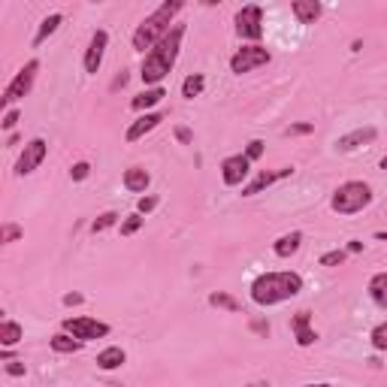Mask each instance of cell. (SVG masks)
<instances>
[{
  "label": "cell",
  "instance_id": "43",
  "mask_svg": "<svg viewBox=\"0 0 387 387\" xmlns=\"http://www.w3.org/2000/svg\"><path fill=\"white\" fill-rule=\"evenodd\" d=\"M254 330H258V333H269V324H263V321H258V324H254Z\"/></svg>",
  "mask_w": 387,
  "mask_h": 387
},
{
  "label": "cell",
  "instance_id": "16",
  "mask_svg": "<svg viewBox=\"0 0 387 387\" xmlns=\"http://www.w3.org/2000/svg\"><path fill=\"white\" fill-rule=\"evenodd\" d=\"M291 12H294V19L300 24H315L321 15H324V6H321L318 0H294Z\"/></svg>",
  "mask_w": 387,
  "mask_h": 387
},
{
  "label": "cell",
  "instance_id": "23",
  "mask_svg": "<svg viewBox=\"0 0 387 387\" xmlns=\"http://www.w3.org/2000/svg\"><path fill=\"white\" fill-rule=\"evenodd\" d=\"M21 339H24V330H21L19 321H12V318L0 321V345H3V348H12V345H19Z\"/></svg>",
  "mask_w": 387,
  "mask_h": 387
},
{
  "label": "cell",
  "instance_id": "36",
  "mask_svg": "<svg viewBox=\"0 0 387 387\" xmlns=\"http://www.w3.org/2000/svg\"><path fill=\"white\" fill-rule=\"evenodd\" d=\"M285 134L287 136H309V134H315V125H291Z\"/></svg>",
  "mask_w": 387,
  "mask_h": 387
},
{
  "label": "cell",
  "instance_id": "27",
  "mask_svg": "<svg viewBox=\"0 0 387 387\" xmlns=\"http://www.w3.org/2000/svg\"><path fill=\"white\" fill-rule=\"evenodd\" d=\"M118 224V212H103V215H97L91 221V233H103V230H109Z\"/></svg>",
  "mask_w": 387,
  "mask_h": 387
},
{
  "label": "cell",
  "instance_id": "2",
  "mask_svg": "<svg viewBox=\"0 0 387 387\" xmlns=\"http://www.w3.org/2000/svg\"><path fill=\"white\" fill-rule=\"evenodd\" d=\"M300 291H303V276L294 273V269L263 273L251 282V303L260 309H269V306H278V303L300 296Z\"/></svg>",
  "mask_w": 387,
  "mask_h": 387
},
{
  "label": "cell",
  "instance_id": "40",
  "mask_svg": "<svg viewBox=\"0 0 387 387\" xmlns=\"http://www.w3.org/2000/svg\"><path fill=\"white\" fill-rule=\"evenodd\" d=\"M345 251H348V254H360V251H363V242L351 240V242H348V249H345Z\"/></svg>",
  "mask_w": 387,
  "mask_h": 387
},
{
  "label": "cell",
  "instance_id": "17",
  "mask_svg": "<svg viewBox=\"0 0 387 387\" xmlns=\"http://www.w3.org/2000/svg\"><path fill=\"white\" fill-rule=\"evenodd\" d=\"M121 182H125V191H130V194H143V197H145L148 185H152V176H148V170H143V167H130V170H125Z\"/></svg>",
  "mask_w": 387,
  "mask_h": 387
},
{
  "label": "cell",
  "instance_id": "4",
  "mask_svg": "<svg viewBox=\"0 0 387 387\" xmlns=\"http://www.w3.org/2000/svg\"><path fill=\"white\" fill-rule=\"evenodd\" d=\"M375 200L372 188H369L366 182H360V179H351V182H342L339 188L333 191L330 197V209L336 212V215H357V212L369 209Z\"/></svg>",
  "mask_w": 387,
  "mask_h": 387
},
{
  "label": "cell",
  "instance_id": "14",
  "mask_svg": "<svg viewBox=\"0 0 387 387\" xmlns=\"http://www.w3.org/2000/svg\"><path fill=\"white\" fill-rule=\"evenodd\" d=\"M375 136H378V130L372 125H366V127L351 130V134H342L339 139H336V148H339V152H354V148H360V145L375 143Z\"/></svg>",
  "mask_w": 387,
  "mask_h": 387
},
{
  "label": "cell",
  "instance_id": "22",
  "mask_svg": "<svg viewBox=\"0 0 387 387\" xmlns=\"http://www.w3.org/2000/svg\"><path fill=\"white\" fill-rule=\"evenodd\" d=\"M48 348L57 351V354H79L82 348H85V342H79L76 336H70V333H55L52 339H48Z\"/></svg>",
  "mask_w": 387,
  "mask_h": 387
},
{
  "label": "cell",
  "instance_id": "13",
  "mask_svg": "<svg viewBox=\"0 0 387 387\" xmlns=\"http://www.w3.org/2000/svg\"><path fill=\"white\" fill-rule=\"evenodd\" d=\"M291 333L300 348H309V345L318 342V333L312 330V312H296L291 318Z\"/></svg>",
  "mask_w": 387,
  "mask_h": 387
},
{
  "label": "cell",
  "instance_id": "30",
  "mask_svg": "<svg viewBox=\"0 0 387 387\" xmlns=\"http://www.w3.org/2000/svg\"><path fill=\"white\" fill-rule=\"evenodd\" d=\"M369 342H372L375 351H387V321L384 324H378L372 333H369Z\"/></svg>",
  "mask_w": 387,
  "mask_h": 387
},
{
  "label": "cell",
  "instance_id": "18",
  "mask_svg": "<svg viewBox=\"0 0 387 387\" xmlns=\"http://www.w3.org/2000/svg\"><path fill=\"white\" fill-rule=\"evenodd\" d=\"M300 245H303V233L300 230H291V233L278 236V240L273 242V254L276 258H282V260H287V258H294V254L300 251Z\"/></svg>",
  "mask_w": 387,
  "mask_h": 387
},
{
  "label": "cell",
  "instance_id": "12",
  "mask_svg": "<svg viewBox=\"0 0 387 387\" xmlns=\"http://www.w3.org/2000/svg\"><path fill=\"white\" fill-rule=\"evenodd\" d=\"M294 176V167H278V170H260L258 176L251 179L249 185L242 188V197H254V194H263L267 188H273L276 182H282V179H291Z\"/></svg>",
  "mask_w": 387,
  "mask_h": 387
},
{
  "label": "cell",
  "instance_id": "25",
  "mask_svg": "<svg viewBox=\"0 0 387 387\" xmlns=\"http://www.w3.org/2000/svg\"><path fill=\"white\" fill-rule=\"evenodd\" d=\"M209 306L224 309V312H242V303L236 300V296H230L227 291H212L209 294Z\"/></svg>",
  "mask_w": 387,
  "mask_h": 387
},
{
  "label": "cell",
  "instance_id": "3",
  "mask_svg": "<svg viewBox=\"0 0 387 387\" xmlns=\"http://www.w3.org/2000/svg\"><path fill=\"white\" fill-rule=\"evenodd\" d=\"M182 10H185L182 0H163V3L152 15H145V19L139 21V28L134 30V48H136V52H143V55L152 52V48L172 30L176 15Z\"/></svg>",
  "mask_w": 387,
  "mask_h": 387
},
{
  "label": "cell",
  "instance_id": "35",
  "mask_svg": "<svg viewBox=\"0 0 387 387\" xmlns=\"http://www.w3.org/2000/svg\"><path fill=\"white\" fill-rule=\"evenodd\" d=\"M19 236H21L19 224H3V230H0V242H15Z\"/></svg>",
  "mask_w": 387,
  "mask_h": 387
},
{
  "label": "cell",
  "instance_id": "5",
  "mask_svg": "<svg viewBox=\"0 0 387 387\" xmlns=\"http://www.w3.org/2000/svg\"><path fill=\"white\" fill-rule=\"evenodd\" d=\"M37 73H39V61H37V57H30V61L24 64V67L12 76L10 85H6L3 97H0V106H3V109H15V103L24 100V97H28L30 91H34Z\"/></svg>",
  "mask_w": 387,
  "mask_h": 387
},
{
  "label": "cell",
  "instance_id": "39",
  "mask_svg": "<svg viewBox=\"0 0 387 387\" xmlns=\"http://www.w3.org/2000/svg\"><path fill=\"white\" fill-rule=\"evenodd\" d=\"M82 300H85L82 294H64V306H82Z\"/></svg>",
  "mask_w": 387,
  "mask_h": 387
},
{
  "label": "cell",
  "instance_id": "44",
  "mask_svg": "<svg viewBox=\"0 0 387 387\" xmlns=\"http://www.w3.org/2000/svg\"><path fill=\"white\" fill-rule=\"evenodd\" d=\"M378 167H381V170H387V154H384L381 161H378Z\"/></svg>",
  "mask_w": 387,
  "mask_h": 387
},
{
  "label": "cell",
  "instance_id": "11",
  "mask_svg": "<svg viewBox=\"0 0 387 387\" xmlns=\"http://www.w3.org/2000/svg\"><path fill=\"white\" fill-rule=\"evenodd\" d=\"M106 46H109V34L100 28V30H94L91 34V43H88L85 48V57H82V67H85V73H100L103 67V55H106Z\"/></svg>",
  "mask_w": 387,
  "mask_h": 387
},
{
  "label": "cell",
  "instance_id": "28",
  "mask_svg": "<svg viewBox=\"0 0 387 387\" xmlns=\"http://www.w3.org/2000/svg\"><path fill=\"white\" fill-rule=\"evenodd\" d=\"M143 224H145V218L139 215V212H134V215H127L125 221H121V236H134V233H139V230H143Z\"/></svg>",
  "mask_w": 387,
  "mask_h": 387
},
{
  "label": "cell",
  "instance_id": "19",
  "mask_svg": "<svg viewBox=\"0 0 387 387\" xmlns=\"http://www.w3.org/2000/svg\"><path fill=\"white\" fill-rule=\"evenodd\" d=\"M127 360L125 348H118V345H109V348H103L97 354V369H103V372H112V369H121Z\"/></svg>",
  "mask_w": 387,
  "mask_h": 387
},
{
  "label": "cell",
  "instance_id": "32",
  "mask_svg": "<svg viewBox=\"0 0 387 387\" xmlns=\"http://www.w3.org/2000/svg\"><path fill=\"white\" fill-rule=\"evenodd\" d=\"M263 148H267V143H263V139H251V143L245 145V152H242V154L254 163V161H260V158H263Z\"/></svg>",
  "mask_w": 387,
  "mask_h": 387
},
{
  "label": "cell",
  "instance_id": "6",
  "mask_svg": "<svg viewBox=\"0 0 387 387\" xmlns=\"http://www.w3.org/2000/svg\"><path fill=\"white\" fill-rule=\"evenodd\" d=\"M269 61H273V52H269L267 46L249 43V46L236 48V55L230 57V73L242 76V73H251V70H258V67H267Z\"/></svg>",
  "mask_w": 387,
  "mask_h": 387
},
{
  "label": "cell",
  "instance_id": "42",
  "mask_svg": "<svg viewBox=\"0 0 387 387\" xmlns=\"http://www.w3.org/2000/svg\"><path fill=\"white\" fill-rule=\"evenodd\" d=\"M0 360H3V363H10V360H12V348H3V351H0Z\"/></svg>",
  "mask_w": 387,
  "mask_h": 387
},
{
  "label": "cell",
  "instance_id": "31",
  "mask_svg": "<svg viewBox=\"0 0 387 387\" xmlns=\"http://www.w3.org/2000/svg\"><path fill=\"white\" fill-rule=\"evenodd\" d=\"M158 203H161V197H158V194H145V197H139L136 212H139V215H148V212L158 209Z\"/></svg>",
  "mask_w": 387,
  "mask_h": 387
},
{
  "label": "cell",
  "instance_id": "1",
  "mask_svg": "<svg viewBox=\"0 0 387 387\" xmlns=\"http://www.w3.org/2000/svg\"><path fill=\"white\" fill-rule=\"evenodd\" d=\"M182 39H185V24L176 21L170 34L163 37L161 43L143 57L139 79H143L145 88H158L161 82L172 73V67H176V61H179V48H182Z\"/></svg>",
  "mask_w": 387,
  "mask_h": 387
},
{
  "label": "cell",
  "instance_id": "41",
  "mask_svg": "<svg viewBox=\"0 0 387 387\" xmlns=\"http://www.w3.org/2000/svg\"><path fill=\"white\" fill-rule=\"evenodd\" d=\"M125 85H127V73H121V76L112 82V91H115V88H125Z\"/></svg>",
  "mask_w": 387,
  "mask_h": 387
},
{
  "label": "cell",
  "instance_id": "33",
  "mask_svg": "<svg viewBox=\"0 0 387 387\" xmlns=\"http://www.w3.org/2000/svg\"><path fill=\"white\" fill-rule=\"evenodd\" d=\"M88 176H91V163H88V161L73 163V170H70V179H73V182H85Z\"/></svg>",
  "mask_w": 387,
  "mask_h": 387
},
{
  "label": "cell",
  "instance_id": "29",
  "mask_svg": "<svg viewBox=\"0 0 387 387\" xmlns=\"http://www.w3.org/2000/svg\"><path fill=\"white\" fill-rule=\"evenodd\" d=\"M345 260H348V251L345 249H333V251L321 254V267H342Z\"/></svg>",
  "mask_w": 387,
  "mask_h": 387
},
{
  "label": "cell",
  "instance_id": "9",
  "mask_svg": "<svg viewBox=\"0 0 387 387\" xmlns=\"http://www.w3.org/2000/svg\"><path fill=\"white\" fill-rule=\"evenodd\" d=\"M48 154V143L43 136H34L28 145H24V152L19 154V161H15V176H30L39 163L46 161Z\"/></svg>",
  "mask_w": 387,
  "mask_h": 387
},
{
  "label": "cell",
  "instance_id": "37",
  "mask_svg": "<svg viewBox=\"0 0 387 387\" xmlns=\"http://www.w3.org/2000/svg\"><path fill=\"white\" fill-rule=\"evenodd\" d=\"M24 372H28V369H24L21 360H10V363H6V375L10 378H24Z\"/></svg>",
  "mask_w": 387,
  "mask_h": 387
},
{
  "label": "cell",
  "instance_id": "20",
  "mask_svg": "<svg viewBox=\"0 0 387 387\" xmlns=\"http://www.w3.org/2000/svg\"><path fill=\"white\" fill-rule=\"evenodd\" d=\"M163 97H167V91L158 85V88H145V91H139L134 100H130V109L134 112H145V109H152V106H158Z\"/></svg>",
  "mask_w": 387,
  "mask_h": 387
},
{
  "label": "cell",
  "instance_id": "45",
  "mask_svg": "<svg viewBox=\"0 0 387 387\" xmlns=\"http://www.w3.org/2000/svg\"><path fill=\"white\" fill-rule=\"evenodd\" d=\"M306 387H333V384H324V381H321V384H306Z\"/></svg>",
  "mask_w": 387,
  "mask_h": 387
},
{
  "label": "cell",
  "instance_id": "15",
  "mask_svg": "<svg viewBox=\"0 0 387 387\" xmlns=\"http://www.w3.org/2000/svg\"><path fill=\"white\" fill-rule=\"evenodd\" d=\"M161 121H163V115H161V112H145V115H139L134 125L127 127L125 139H127V143H139V139H143L145 134H152V130L158 127Z\"/></svg>",
  "mask_w": 387,
  "mask_h": 387
},
{
  "label": "cell",
  "instance_id": "26",
  "mask_svg": "<svg viewBox=\"0 0 387 387\" xmlns=\"http://www.w3.org/2000/svg\"><path fill=\"white\" fill-rule=\"evenodd\" d=\"M206 88V76L203 73H191L185 82H182V97L185 100H194V97H200Z\"/></svg>",
  "mask_w": 387,
  "mask_h": 387
},
{
  "label": "cell",
  "instance_id": "7",
  "mask_svg": "<svg viewBox=\"0 0 387 387\" xmlns=\"http://www.w3.org/2000/svg\"><path fill=\"white\" fill-rule=\"evenodd\" d=\"M61 330L76 336L79 342H91V339H106L109 336V324H103L97 318H88V315H73V318L61 321Z\"/></svg>",
  "mask_w": 387,
  "mask_h": 387
},
{
  "label": "cell",
  "instance_id": "38",
  "mask_svg": "<svg viewBox=\"0 0 387 387\" xmlns=\"http://www.w3.org/2000/svg\"><path fill=\"white\" fill-rule=\"evenodd\" d=\"M176 139H179V143H194V134H191V130H188V127H176Z\"/></svg>",
  "mask_w": 387,
  "mask_h": 387
},
{
  "label": "cell",
  "instance_id": "21",
  "mask_svg": "<svg viewBox=\"0 0 387 387\" xmlns=\"http://www.w3.org/2000/svg\"><path fill=\"white\" fill-rule=\"evenodd\" d=\"M366 294H369V300H372L378 309L387 312V273H375L372 278H369Z\"/></svg>",
  "mask_w": 387,
  "mask_h": 387
},
{
  "label": "cell",
  "instance_id": "10",
  "mask_svg": "<svg viewBox=\"0 0 387 387\" xmlns=\"http://www.w3.org/2000/svg\"><path fill=\"white\" fill-rule=\"evenodd\" d=\"M251 176V161L245 154H230L221 161V182L227 188H245V179Z\"/></svg>",
  "mask_w": 387,
  "mask_h": 387
},
{
  "label": "cell",
  "instance_id": "24",
  "mask_svg": "<svg viewBox=\"0 0 387 387\" xmlns=\"http://www.w3.org/2000/svg\"><path fill=\"white\" fill-rule=\"evenodd\" d=\"M61 24H64V15H61V12H52V15H46V19L39 21L37 34H34V48H39V46H43L46 39L52 37V34H55L57 28H61Z\"/></svg>",
  "mask_w": 387,
  "mask_h": 387
},
{
  "label": "cell",
  "instance_id": "8",
  "mask_svg": "<svg viewBox=\"0 0 387 387\" xmlns=\"http://www.w3.org/2000/svg\"><path fill=\"white\" fill-rule=\"evenodd\" d=\"M233 24H236V37L240 39L260 43V37H263V6L260 3L242 6V10L233 15Z\"/></svg>",
  "mask_w": 387,
  "mask_h": 387
},
{
  "label": "cell",
  "instance_id": "34",
  "mask_svg": "<svg viewBox=\"0 0 387 387\" xmlns=\"http://www.w3.org/2000/svg\"><path fill=\"white\" fill-rule=\"evenodd\" d=\"M19 118H21V109H6V112H3V118H0V127L10 130V134H12L15 125H19Z\"/></svg>",
  "mask_w": 387,
  "mask_h": 387
}]
</instances>
